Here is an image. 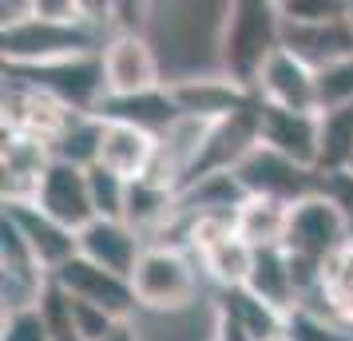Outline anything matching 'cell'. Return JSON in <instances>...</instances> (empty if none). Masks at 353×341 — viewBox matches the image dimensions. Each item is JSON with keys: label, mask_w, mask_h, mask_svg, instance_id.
Instances as JSON below:
<instances>
[{"label": "cell", "mask_w": 353, "mask_h": 341, "mask_svg": "<svg viewBox=\"0 0 353 341\" xmlns=\"http://www.w3.org/2000/svg\"><path fill=\"white\" fill-rule=\"evenodd\" d=\"M282 12L278 0H230L219 28V48H214V68L239 87L254 92L262 68L282 48Z\"/></svg>", "instance_id": "obj_1"}, {"label": "cell", "mask_w": 353, "mask_h": 341, "mask_svg": "<svg viewBox=\"0 0 353 341\" xmlns=\"http://www.w3.org/2000/svg\"><path fill=\"white\" fill-rule=\"evenodd\" d=\"M199 258L191 250L179 246H147L135 274H131V290L139 298V313L151 318H175V313H191L194 298H199Z\"/></svg>", "instance_id": "obj_2"}, {"label": "cell", "mask_w": 353, "mask_h": 341, "mask_svg": "<svg viewBox=\"0 0 353 341\" xmlns=\"http://www.w3.org/2000/svg\"><path fill=\"white\" fill-rule=\"evenodd\" d=\"M108 44V36L92 24H52V20H24L17 28L0 32V52L4 68H48L80 56H99Z\"/></svg>", "instance_id": "obj_3"}, {"label": "cell", "mask_w": 353, "mask_h": 341, "mask_svg": "<svg viewBox=\"0 0 353 341\" xmlns=\"http://www.w3.org/2000/svg\"><path fill=\"white\" fill-rule=\"evenodd\" d=\"M353 242V223L345 218V211L337 207L330 195H310L302 203L290 207V227H286V254L294 258H305V262H325L341 254L345 246Z\"/></svg>", "instance_id": "obj_4"}, {"label": "cell", "mask_w": 353, "mask_h": 341, "mask_svg": "<svg viewBox=\"0 0 353 341\" xmlns=\"http://www.w3.org/2000/svg\"><path fill=\"white\" fill-rule=\"evenodd\" d=\"M4 72L28 80L40 92H48L52 99H60L76 115H96L99 103L108 99L103 52L99 56H80V60H64V64H48V68H4Z\"/></svg>", "instance_id": "obj_5"}, {"label": "cell", "mask_w": 353, "mask_h": 341, "mask_svg": "<svg viewBox=\"0 0 353 341\" xmlns=\"http://www.w3.org/2000/svg\"><path fill=\"white\" fill-rule=\"evenodd\" d=\"M103 83L112 99L147 96L167 87V68L151 36H112L103 44Z\"/></svg>", "instance_id": "obj_6"}, {"label": "cell", "mask_w": 353, "mask_h": 341, "mask_svg": "<svg viewBox=\"0 0 353 341\" xmlns=\"http://www.w3.org/2000/svg\"><path fill=\"white\" fill-rule=\"evenodd\" d=\"M234 179L242 183L246 195H258V198H278V203H302V198L318 195L321 191V175L310 171V167H298L294 159L270 151L266 143H258L246 159L234 167Z\"/></svg>", "instance_id": "obj_7"}, {"label": "cell", "mask_w": 353, "mask_h": 341, "mask_svg": "<svg viewBox=\"0 0 353 341\" xmlns=\"http://www.w3.org/2000/svg\"><path fill=\"white\" fill-rule=\"evenodd\" d=\"M262 143V127H258V103H250L246 112L230 115V119H223V123H214L207 135V143H203V151H199V159H194V167L183 175V183H179V191H187V187H194V183L210 179V175H226V171H234L254 147Z\"/></svg>", "instance_id": "obj_8"}, {"label": "cell", "mask_w": 353, "mask_h": 341, "mask_svg": "<svg viewBox=\"0 0 353 341\" xmlns=\"http://www.w3.org/2000/svg\"><path fill=\"white\" fill-rule=\"evenodd\" d=\"M167 92L175 99L179 115L203 119V123H223L230 115L246 112L250 103H258L254 92H246L234 80H226L223 72H191L183 80H171Z\"/></svg>", "instance_id": "obj_9"}, {"label": "cell", "mask_w": 353, "mask_h": 341, "mask_svg": "<svg viewBox=\"0 0 353 341\" xmlns=\"http://www.w3.org/2000/svg\"><path fill=\"white\" fill-rule=\"evenodd\" d=\"M52 282L64 293L80 298L88 306H99L103 313H112L119 322H135V318H139V298L131 290V278L112 274V270H103V266L80 258V254L68 262L64 270H56Z\"/></svg>", "instance_id": "obj_10"}, {"label": "cell", "mask_w": 353, "mask_h": 341, "mask_svg": "<svg viewBox=\"0 0 353 341\" xmlns=\"http://www.w3.org/2000/svg\"><path fill=\"white\" fill-rule=\"evenodd\" d=\"M40 211L56 218L60 227L76 230L96 223V207H92V187H88V167H76V163L52 159V167L40 179V191H36V203Z\"/></svg>", "instance_id": "obj_11"}, {"label": "cell", "mask_w": 353, "mask_h": 341, "mask_svg": "<svg viewBox=\"0 0 353 341\" xmlns=\"http://www.w3.org/2000/svg\"><path fill=\"white\" fill-rule=\"evenodd\" d=\"M254 96L258 103H270V107L318 115V72L305 60H298L290 48H278L258 76Z\"/></svg>", "instance_id": "obj_12"}, {"label": "cell", "mask_w": 353, "mask_h": 341, "mask_svg": "<svg viewBox=\"0 0 353 341\" xmlns=\"http://www.w3.org/2000/svg\"><path fill=\"white\" fill-rule=\"evenodd\" d=\"M4 214L17 223L20 238L28 242L32 258L40 262V270L48 278L56 274V270H64L68 262L80 254V234L60 227L56 218H48V214L40 211V207H32V203H24V207H4Z\"/></svg>", "instance_id": "obj_13"}, {"label": "cell", "mask_w": 353, "mask_h": 341, "mask_svg": "<svg viewBox=\"0 0 353 341\" xmlns=\"http://www.w3.org/2000/svg\"><path fill=\"white\" fill-rule=\"evenodd\" d=\"M52 147L36 143L28 135H8L4 131V147H0V175H4V207H24V203H36V191H40V179L52 167Z\"/></svg>", "instance_id": "obj_14"}, {"label": "cell", "mask_w": 353, "mask_h": 341, "mask_svg": "<svg viewBox=\"0 0 353 341\" xmlns=\"http://www.w3.org/2000/svg\"><path fill=\"white\" fill-rule=\"evenodd\" d=\"M258 127H262V143L294 159L298 167L318 171V115L310 112H286V107H270L258 103Z\"/></svg>", "instance_id": "obj_15"}, {"label": "cell", "mask_w": 353, "mask_h": 341, "mask_svg": "<svg viewBox=\"0 0 353 341\" xmlns=\"http://www.w3.org/2000/svg\"><path fill=\"white\" fill-rule=\"evenodd\" d=\"M159 159V135L135 127V123H119V119H103V139H99V167L115 171L119 179H147L151 167Z\"/></svg>", "instance_id": "obj_16"}, {"label": "cell", "mask_w": 353, "mask_h": 341, "mask_svg": "<svg viewBox=\"0 0 353 341\" xmlns=\"http://www.w3.org/2000/svg\"><path fill=\"white\" fill-rule=\"evenodd\" d=\"M143 250H147L143 238L128 223H115V218H96L92 227L80 230V258L96 262V266H103V270H112L119 278L135 274Z\"/></svg>", "instance_id": "obj_17"}, {"label": "cell", "mask_w": 353, "mask_h": 341, "mask_svg": "<svg viewBox=\"0 0 353 341\" xmlns=\"http://www.w3.org/2000/svg\"><path fill=\"white\" fill-rule=\"evenodd\" d=\"M282 48H290L298 60L321 72V68L353 56V17L334 20V24H286Z\"/></svg>", "instance_id": "obj_18"}, {"label": "cell", "mask_w": 353, "mask_h": 341, "mask_svg": "<svg viewBox=\"0 0 353 341\" xmlns=\"http://www.w3.org/2000/svg\"><path fill=\"white\" fill-rule=\"evenodd\" d=\"M286 227H290V207L278 198H258L246 195L242 207L234 211V234L254 250H278L286 246Z\"/></svg>", "instance_id": "obj_19"}, {"label": "cell", "mask_w": 353, "mask_h": 341, "mask_svg": "<svg viewBox=\"0 0 353 341\" xmlns=\"http://www.w3.org/2000/svg\"><path fill=\"white\" fill-rule=\"evenodd\" d=\"M246 290L254 293V298H262L266 306H274L278 313L298 309V286H294L290 254L282 246H278V250H258L254 254V270H250Z\"/></svg>", "instance_id": "obj_20"}, {"label": "cell", "mask_w": 353, "mask_h": 341, "mask_svg": "<svg viewBox=\"0 0 353 341\" xmlns=\"http://www.w3.org/2000/svg\"><path fill=\"white\" fill-rule=\"evenodd\" d=\"M99 119H119V123H135V127L151 131V135H163L179 119V107L171 92L159 87V92H147V96H128V99H103L99 103Z\"/></svg>", "instance_id": "obj_21"}, {"label": "cell", "mask_w": 353, "mask_h": 341, "mask_svg": "<svg viewBox=\"0 0 353 341\" xmlns=\"http://www.w3.org/2000/svg\"><path fill=\"white\" fill-rule=\"evenodd\" d=\"M318 175L353 171V103L318 112Z\"/></svg>", "instance_id": "obj_22"}, {"label": "cell", "mask_w": 353, "mask_h": 341, "mask_svg": "<svg viewBox=\"0 0 353 341\" xmlns=\"http://www.w3.org/2000/svg\"><path fill=\"white\" fill-rule=\"evenodd\" d=\"M254 246H246L239 234H230L226 242L210 246L207 254L199 258V270L214 290H242L250 282V270H254Z\"/></svg>", "instance_id": "obj_23"}, {"label": "cell", "mask_w": 353, "mask_h": 341, "mask_svg": "<svg viewBox=\"0 0 353 341\" xmlns=\"http://www.w3.org/2000/svg\"><path fill=\"white\" fill-rule=\"evenodd\" d=\"M214 306L226 309V313H234V318L250 329L254 341H270L286 329V313H278L274 306H266V302L254 298L246 286H242V290H214Z\"/></svg>", "instance_id": "obj_24"}, {"label": "cell", "mask_w": 353, "mask_h": 341, "mask_svg": "<svg viewBox=\"0 0 353 341\" xmlns=\"http://www.w3.org/2000/svg\"><path fill=\"white\" fill-rule=\"evenodd\" d=\"M290 341H353V329L321 313V309H310V306H298L286 313V329H282Z\"/></svg>", "instance_id": "obj_25"}, {"label": "cell", "mask_w": 353, "mask_h": 341, "mask_svg": "<svg viewBox=\"0 0 353 341\" xmlns=\"http://www.w3.org/2000/svg\"><path fill=\"white\" fill-rule=\"evenodd\" d=\"M88 187H92V207H96V218H115L123 223V211H128V179H119L108 167H88Z\"/></svg>", "instance_id": "obj_26"}, {"label": "cell", "mask_w": 353, "mask_h": 341, "mask_svg": "<svg viewBox=\"0 0 353 341\" xmlns=\"http://www.w3.org/2000/svg\"><path fill=\"white\" fill-rule=\"evenodd\" d=\"M36 309H40L44 325H48L52 341H80V333H76V313H72V298H68L56 282H48V286H44V293H40Z\"/></svg>", "instance_id": "obj_27"}, {"label": "cell", "mask_w": 353, "mask_h": 341, "mask_svg": "<svg viewBox=\"0 0 353 341\" xmlns=\"http://www.w3.org/2000/svg\"><path fill=\"white\" fill-rule=\"evenodd\" d=\"M282 24H334L350 17V0H278Z\"/></svg>", "instance_id": "obj_28"}, {"label": "cell", "mask_w": 353, "mask_h": 341, "mask_svg": "<svg viewBox=\"0 0 353 341\" xmlns=\"http://www.w3.org/2000/svg\"><path fill=\"white\" fill-rule=\"evenodd\" d=\"M345 103H353V56L318 72V112L345 107Z\"/></svg>", "instance_id": "obj_29"}, {"label": "cell", "mask_w": 353, "mask_h": 341, "mask_svg": "<svg viewBox=\"0 0 353 341\" xmlns=\"http://www.w3.org/2000/svg\"><path fill=\"white\" fill-rule=\"evenodd\" d=\"M155 12H159V4H147V0H139V4L135 0H115L108 32L112 36H147L151 24H155Z\"/></svg>", "instance_id": "obj_30"}, {"label": "cell", "mask_w": 353, "mask_h": 341, "mask_svg": "<svg viewBox=\"0 0 353 341\" xmlns=\"http://www.w3.org/2000/svg\"><path fill=\"white\" fill-rule=\"evenodd\" d=\"M0 341H52L48 325L40 318V309H4V322H0Z\"/></svg>", "instance_id": "obj_31"}, {"label": "cell", "mask_w": 353, "mask_h": 341, "mask_svg": "<svg viewBox=\"0 0 353 341\" xmlns=\"http://www.w3.org/2000/svg\"><path fill=\"white\" fill-rule=\"evenodd\" d=\"M72 298V293H68ZM72 313H76V333H80V341H108L119 329V318H112V313H103L99 306H88V302H80V298H72Z\"/></svg>", "instance_id": "obj_32"}, {"label": "cell", "mask_w": 353, "mask_h": 341, "mask_svg": "<svg viewBox=\"0 0 353 341\" xmlns=\"http://www.w3.org/2000/svg\"><path fill=\"white\" fill-rule=\"evenodd\" d=\"M210 341H254V338H250V329L234 313L210 306Z\"/></svg>", "instance_id": "obj_33"}, {"label": "cell", "mask_w": 353, "mask_h": 341, "mask_svg": "<svg viewBox=\"0 0 353 341\" xmlns=\"http://www.w3.org/2000/svg\"><path fill=\"white\" fill-rule=\"evenodd\" d=\"M321 195H330L345 211L353 223V171H337V175H321Z\"/></svg>", "instance_id": "obj_34"}, {"label": "cell", "mask_w": 353, "mask_h": 341, "mask_svg": "<svg viewBox=\"0 0 353 341\" xmlns=\"http://www.w3.org/2000/svg\"><path fill=\"white\" fill-rule=\"evenodd\" d=\"M108 341H143V333H139V325H135V322H123Z\"/></svg>", "instance_id": "obj_35"}, {"label": "cell", "mask_w": 353, "mask_h": 341, "mask_svg": "<svg viewBox=\"0 0 353 341\" xmlns=\"http://www.w3.org/2000/svg\"><path fill=\"white\" fill-rule=\"evenodd\" d=\"M270 341H290V338H286V333H278V338H270Z\"/></svg>", "instance_id": "obj_36"}]
</instances>
